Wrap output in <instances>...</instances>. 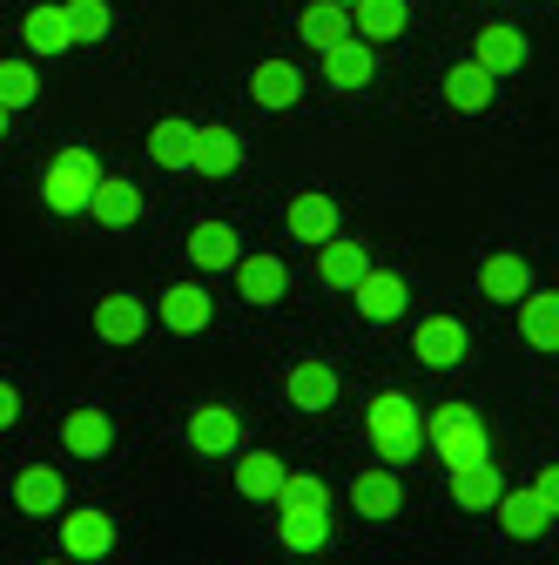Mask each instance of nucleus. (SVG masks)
I'll use <instances>...</instances> for the list:
<instances>
[{
	"label": "nucleus",
	"mask_w": 559,
	"mask_h": 565,
	"mask_svg": "<svg viewBox=\"0 0 559 565\" xmlns=\"http://www.w3.org/2000/svg\"><path fill=\"white\" fill-rule=\"evenodd\" d=\"M365 431H371V445H378L384 465H404V458H418V445H425V411H418L404 391H384L365 411Z\"/></svg>",
	"instance_id": "f257e3e1"
},
{
	"label": "nucleus",
	"mask_w": 559,
	"mask_h": 565,
	"mask_svg": "<svg viewBox=\"0 0 559 565\" xmlns=\"http://www.w3.org/2000/svg\"><path fill=\"white\" fill-rule=\"evenodd\" d=\"M425 438H432V451H439L452 471H458V465H478V458H485V417H478L472 404H432Z\"/></svg>",
	"instance_id": "f03ea898"
},
{
	"label": "nucleus",
	"mask_w": 559,
	"mask_h": 565,
	"mask_svg": "<svg viewBox=\"0 0 559 565\" xmlns=\"http://www.w3.org/2000/svg\"><path fill=\"white\" fill-rule=\"evenodd\" d=\"M95 182H102V169H95L88 149H61L48 162V175H41V202L54 209V216H82L88 195H95Z\"/></svg>",
	"instance_id": "7ed1b4c3"
},
{
	"label": "nucleus",
	"mask_w": 559,
	"mask_h": 565,
	"mask_svg": "<svg viewBox=\"0 0 559 565\" xmlns=\"http://www.w3.org/2000/svg\"><path fill=\"white\" fill-rule=\"evenodd\" d=\"M189 445H196L202 458H230V451L243 445L236 411H230V404H196V411H189Z\"/></svg>",
	"instance_id": "20e7f679"
},
{
	"label": "nucleus",
	"mask_w": 559,
	"mask_h": 565,
	"mask_svg": "<svg viewBox=\"0 0 559 565\" xmlns=\"http://www.w3.org/2000/svg\"><path fill=\"white\" fill-rule=\"evenodd\" d=\"M108 545H115V519H108V512L82 505V512L61 519V552H67V558H108Z\"/></svg>",
	"instance_id": "39448f33"
},
{
	"label": "nucleus",
	"mask_w": 559,
	"mask_h": 565,
	"mask_svg": "<svg viewBox=\"0 0 559 565\" xmlns=\"http://www.w3.org/2000/svg\"><path fill=\"white\" fill-rule=\"evenodd\" d=\"M472 61L485 75H513V67H526V34L513 21H485L478 41H472Z\"/></svg>",
	"instance_id": "423d86ee"
},
{
	"label": "nucleus",
	"mask_w": 559,
	"mask_h": 565,
	"mask_svg": "<svg viewBox=\"0 0 559 565\" xmlns=\"http://www.w3.org/2000/svg\"><path fill=\"white\" fill-rule=\"evenodd\" d=\"M88 216L108 223V230H128V223H143V189H135L128 175H102L95 195H88Z\"/></svg>",
	"instance_id": "0eeeda50"
},
{
	"label": "nucleus",
	"mask_w": 559,
	"mask_h": 565,
	"mask_svg": "<svg viewBox=\"0 0 559 565\" xmlns=\"http://www.w3.org/2000/svg\"><path fill=\"white\" fill-rule=\"evenodd\" d=\"M365 269H371V249H365V243H351V236L317 243V276H324V290H358Z\"/></svg>",
	"instance_id": "6e6552de"
},
{
	"label": "nucleus",
	"mask_w": 559,
	"mask_h": 565,
	"mask_svg": "<svg viewBox=\"0 0 559 565\" xmlns=\"http://www.w3.org/2000/svg\"><path fill=\"white\" fill-rule=\"evenodd\" d=\"M378 75V47L371 41H351V34H344L337 47H324V82L330 88H365Z\"/></svg>",
	"instance_id": "1a4fd4ad"
},
{
	"label": "nucleus",
	"mask_w": 559,
	"mask_h": 565,
	"mask_svg": "<svg viewBox=\"0 0 559 565\" xmlns=\"http://www.w3.org/2000/svg\"><path fill=\"white\" fill-rule=\"evenodd\" d=\"M478 290H485V303H519V297L532 290V269H526V256H513V249L485 256V263H478Z\"/></svg>",
	"instance_id": "9d476101"
},
{
	"label": "nucleus",
	"mask_w": 559,
	"mask_h": 565,
	"mask_svg": "<svg viewBox=\"0 0 559 565\" xmlns=\"http://www.w3.org/2000/svg\"><path fill=\"white\" fill-rule=\"evenodd\" d=\"M411 350L425 358L432 371H452L458 358H465V323L458 317H432V323H418L411 330Z\"/></svg>",
	"instance_id": "9b49d317"
},
{
	"label": "nucleus",
	"mask_w": 559,
	"mask_h": 565,
	"mask_svg": "<svg viewBox=\"0 0 559 565\" xmlns=\"http://www.w3.org/2000/svg\"><path fill=\"white\" fill-rule=\"evenodd\" d=\"M189 169H196V175H236V169H243V141H236L230 128H196Z\"/></svg>",
	"instance_id": "f8f14e48"
},
{
	"label": "nucleus",
	"mask_w": 559,
	"mask_h": 565,
	"mask_svg": "<svg viewBox=\"0 0 559 565\" xmlns=\"http://www.w3.org/2000/svg\"><path fill=\"white\" fill-rule=\"evenodd\" d=\"M284 223H291V236H297V243H310V249H317V243H330V236H337V202H330V195H317V189H310V195H291Z\"/></svg>",
	"instance_id": "ddd939ff"
},
{
	"label": "nucleus",
	"mask_w": 559,
	"mask_h": 565,
	"mask_svg": "<svg viewBox=\"0 0 559 565\" xmlns=\"http://www.w3.org/2000/svg\"><path fill=\"white\" fill-rule=\"evenodd\" d=\"M61 499H67V484H61V471H54V465H28V471L14 478V505H21V512H34V519H54V512H61Z\"/></svg>",
	"instance_id": "4468645a"
},
{
	"label": "nucleus",
	"mask_w": 559,
	"mask_h": 565,
	"mask_svg": "<svg viewBox=\"0 0 559 565\" xmlns=\"http://www.w3.org/2000/svg\"><path fill=\"white\" fill-rule=\"evenodd\" d=\"M236 290H243V303H276L291 290V269L276 256H236Z\"/></svg>",
	"instance_id": "2eb2a0df"
},
{
	"label": "nucleus",
	"mask_w": 559,
	"mask_h": 565,
	"mask_svg": "<svg viewBox=\"0 0 559 565\" xmlns=\"http://www.w3.org/2000/svg\"><path fill=\"white\" fill-rule=\"evenodd\" d=\"M351 297H358V310H365L371 323H391V317H404V276H391V269H365Z\"/></svg>",
	"instance_id": "dca6fc26"
},
{
	"label": "nucleus",
	"mask_w": 559,
	"mask_h": 565,
	"mask_svg": "<svg viewBox=\"0 0 559 565\" xmlns=\"http://www.w3.org/2000/svg\"><path fill=\"white\" fill-rule=\"evenodd\" d=\"M297 34H304V47H337L344 34H358L351 28V8H344V0H310V8H304V21H297Z\"/></svg>",
	"instance_id": "f3484780"
},
{
	"label": "nucleus",
	"mask_w": 559,
	"mask_h": 565,
	"mask_svg": "<svg viewBox=\"0 0 559 565\" xmlns=\"http://www.w3.org/2000/svg\"><path fill=\"white\" fill-rule=\"evenodd\" d=\"M61 445L75 451V458H108V445H115V424H108V411H67V424H61Z\"/></svg>",
	"instance_id": "a211bd4d"
},
{
	"label": "nucleus",
	"mask_w": 559,
	"mask_h": 565,
	"mask_svg": "<svg viewBox=\"0 0 559 565\" xmlns=\"http://www.w3.org/2000/svg\"><path fill=\"white\" fill-rule=\"evenodd\" d=\"M351 505H358V519H398V505H404V484H398V471H358V484H351Z\"/></svg>",
	"instance_id": "6ab92c4d"
},
{
	"label": "nucleus",
	"mask_w": 559,
	"mask_h": 565,
	"mask_svg": "<svg viewBox=\"0 0 559 565\" xmlns=\"http://www.w3.org/2000/svg\"><path fill=\"white\" fill-rule=\"evenodd\" d=\"M493 512H499V525H506L513 539H546V525H552V512L539 505V491H532V484H526V491H499V505H493Z\"/></svg>",
	"instance_id": "aec40b11"
},
{
	"label": "nucleus",
	"mask_w": 559,
	"mask_h": 565,
	"mask_svg": "<svg viewBox=\"0 0 559 565\" xmlns=\"http://www.w3.org/2000/svg\"><path fill=\"white\" fill-rule=\"evenodd\" d=\"M519 337L532 343V350H559V290H526L519 297Z\"/></svg>",
	"instance_id": "412c9836"
},
{
	"label": "nucleus",
	"mask_w": 559,
	"mask_h": 565,
	"mask_svg": "<svg viewBox=\"0 0 559 565\" xmlns=\"http://www.w3.org/2000/svg\"><path fill=\"white\" fill-rule=\"evenodd\" d=\"M95 330L108 337V343H135V337H143L149 330V303H135V297H102L95 303Z\"/></svg>",
	"instance_id": "4be33fe9"
},
{
	"label": "nucleus",
	"mask_w": 559,
	"mask_h": 565,
	"mask_svg": "<svg viewBox=\"0 0 559 565\" xmlns=\"http://www.w3.org/2000/svg\"><path fill=\"white\" fill-rule=\"evenodd\" d=\"M499 491H506V484H499L493 458H478V465H458V471H452V499H458L465 512H493Z\"/></svg>",
	"instance_id": "5701e85b"
},
{
	"label": "nucleus",
	"mask_w": 559,
	"mask_h": 565,
	"mask_svg": "<svg viewBox=\"0 0 559 565\" xmlns=\"http://www.w3.org/2000/svg\"><path fill=\"white\" fill-rule=\"evenodd\" d=\"M21 41H28V54H34V61H41V54H67V47H75L67 8H34V14L21 21Z\"/></svg>",
	"instance_id": "b1692460"
},
{
	"label": "nucleus",
	"mask_w": 559,
	"mask_h": 565,
	"mask_svg": "<svg viewBox=\"0 0 559 565\" xmlns=\"http://www.w3.org/2000/svg\"><path fill=\"white\" fill-rule=\"evenodd\" d=\"M297 95H304V75H297L291 61H263L256 75H250V102L256 108H291Z\"/></svg>",
	"instance_id": "393cba45"
},
{
	"label": "nucleus",
	"mask_w": 559,
	"mask_h": 565,
	"mask_svg": "<svg viewBox=\"0 0 559 565\" xmlns=\"http://www.w3.org/2000/svg\"><path fill=\"white\" fill-rule=\"evenodd\" d=\"M284 458H276V451H243L236 458V491H243V499H276V491H284Z\"/></svg>",
	"instance_id": "a878e982"
},
{
	"label": "nucleus",
	"mask_w": 559,
	"mask_h": 565,
	"mask_svg": "<svg viewBox=\"0 0 559 565\" xmlns=\"http://www.w3.org/2000/svg\"><path fill=\"white\" fill-rule=\"evenodd\" d=\"M162 330H176V337L209 330V297L196 290V282H176V290H162Z\"/></svg>",
	"instance_id": "bb28decb"
},
{
	"label": "nucleus",
	"mask_w": 559,
	"mask_h": 565,
	"mask_svg": "<svg viewBox=\"0 0 559 565\" xmlns=\"http://www.w3.org/2000/svg\"><path fill=\"white\" fill-rule=\"evenodd\" d=\"M189 263L196 269H236V230L230 223H196L189 230Z\"/></svg>",
	"instance_id": "cd10ccee"
},
{
	"label": "nucleus",
	"mask_w": 559,
	"mask_h": 565,
	"mask_svg": "<svg viewBox=\"0 0 559 565\" xmlns=\"http://www.w3.org/2000/svg\"><path fill=\"white\" fill-rule=\"evenodd\" d=\"M291 404H297V411H330V404H337V371H330L324 358L297 364V371H291Z\"/></svg>",
	"instance_id": "c85d7f7f"
},
{
	"label": "nucleus",
	"mask_w": 559,
	"mask_h": 565,
	"mask_svg": "<svg viewBox=\"0 0 559 565\" xmlns=\"http://www.w3.org/2000/svg\"><path fill=\"white\" fill-rule=\"evenodd\" d=\"M493 82H499V75H485L478 61H458L452 75H445V102H452L458 115H478L485 102H493Z\"/></svg>",
	"instance_id": "c756f323"
},
{
	"label": "nucleus",
	"mask_w": 559,
	"mask_h": 565,
	"mask_svg": "<svg viewBox=\"0 0 559 565\" xmlns=\"http://www.w3.org/2000/svg\"><path fill=\"white\" fill-rule=\"evenodd\" d=\"M351 28L378 47V41H398L404 34V0H358L351 8Z\"/></svg>",
	"instance_id": "7c9ffc66"
},
{
	"label": "nucleus",
	"mask_w": 559,
	"mask_h": 565,
	"mask_svg": "<svg viewBox=\"0 0 559 565\" xmlns=\"http://www.w3.org/2000/svg\"><path fill=\"white\" fill-rule=\"evenodd\" d=\"M189 141H196V128L176 121V115H162V121L149 128V162H156V169H189Z\"/></svg>",
	"instance_id": "2f4dec72"
},
{
	"label": "nucleus",
	"mask_w": 559,
	"mask_h": 565,
	"mask_svg": "<svg viewBox=\"0 0 559 565\" xmlns=\"http://www.w3.org/2000/svg\"><path fill=\"white\" fill-rule=\"evenodd\" d=\"M276 539H284V552H324L330 512H284V519H276Z\"/></svg>",
	"instance_id": "473e14b6"
},
{
	"label": "nucleus",
	"mask_w": 559,
	"mask_h": 565,
	"mask_svg": "<svg viewBox=\"0 0 559 565\" xmlns=\"http://www.w3.org/2000/svg\"><path fill=\"white\" fill-rule=\"evenodd\" d=\"M41 95V75H34V61H0V108H28Z\"/></svg>",
	"instance_id": "72a5a7b5"
},
{
	"label": "nucleus",
	"mask_w": 559,
	"mask_h": 565,
	"mask_svg": "<svg viewBox=\"0 0 559 565\" xmlns=\"http://www.w3.org/2000/svg\"><path fill=\"white\" fill-rule=\"evenodd\" d=\"M276 505H284V512H330V491H324V478L291 471V478H284V491H276Z\"/></svg>",
	"instance_id": "f704fd0d"
},
{
	"label": "nucleus",
	"mask_w": 559,
	"mask_h": 565,
	"mask_svg": "<svg viewBox=\"0 0 559 565\" xmlns=\"http://www.w3.org/2000/svg\"><path fill=\"white\" fill-rule=\"evenodd\" d=\"M67 28L75 41H108V0H67Z\"/></svg>",
	"instance_id": "c9c22d12"
},
{
	"label": "nucleus",
	"mask_w": 559,
	"mask_h": 565,
	"mask_svg": "<svg viewBox=\"0 0 559 565\" xmlns=\"http://www.w3.org/2000/svg\"><path fill=\"white\" fill-rule=\"evenodd\" d=\"M532 491H539V505L559 519V465H539V478H532Z\"/></svg>",
	"instance_id": "e433bc0d"
},
{
	"label": "nucleus",
	"mask_w": 559,
	"mask_h": 565,
	"mask_svg": "<svg viewBox=\"0 0 559 565\" xmlns=\"http://www.w3.org/2000/svg\"><path fill=\"white\" fill-rule=\"evenodd\" d=\"M14 417H21V397H14V384H0V431H8Z\"/></svg>",
	"instance_id": "4c0bfd02"
},
{
	"label": "nucleus",
	"mask_w": 559,
	"mask_h": 565,
	"mask_svg": "<svg viewBox=\"0 0 559 565\" xmlns=\"http://www.w3.org/2000/svg\"><path fill=\"white\" fill-rule=\"evenodd\" d=\"M0 135H8V108H0Z\"/></svg>",
	"instance_id": "58836bf2"
},
{
	"label": "nucleus",
	"mask_w": 559,
	"mask_h": 565,
	"mask_svg": "<svg viewBox=\"0 0 559 565\" xmlns=\"http://www.w3.org/2000/svg\"><path fill=\"white\" fill-rule=\"evenodd\" d=\"M48 565H75V558H48Z\"/></svg>",
	"instance_id": "ea45409f"
},
{
	"label": "nucleus",
	"mask_w": 559,
	"mask_h": 565,
	"mask_svg": "<svg viewBox=\"0 0 559 565\" xmlns=\"http://www.w3.org/2000/svg\"><path fill=\"white\" fill-rule=\"evenodd\" d=\"M344 8H358V0H344Z\"/></svg>",
	"instance_id": "a19ab883"
}]
</instances>
